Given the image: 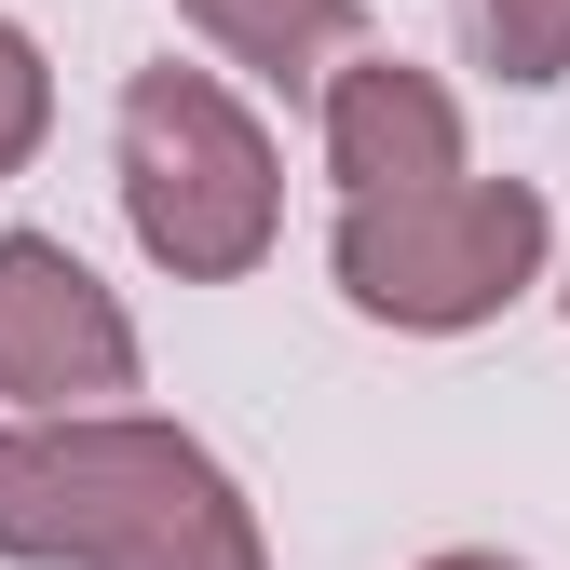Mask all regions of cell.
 <instances>
[{"instance_id": "obj_1", "label": "cell", "mask_w": 570, "mask_h": 570, "mask_svg": "<svg viewBox=\"0 0 570 570\" xmlns=\"http://www.w3.org/2000/svg\"><path fill=\"white\" fill-rule=\"evenodd\" d=\"M0 557L14 570H272L245 475L150 407L0 421Z\"/></svg>"}, {"instance_id": "obj_2", "label": "cell", "mask_w": 570, "mask_h": 570, "mask_svg": "<svg viewBox=\"0 0 570 570\" xmlns=\"http://www.w3.org/2000/svg\"><path fill=\"white\" fill-rule=\"evenodd\" d=\"M109 150H122V232L150 272L177 285H245L285 232V164H272V136L258 109L218 82V68H136L122 82V122H109Z\"/></svg>"}, {"instance_id": "obj_3", "label": "cell", "mask_w": 570, "mask_h": 570, "mask_svg": "<svg viewBox=\"0 0 570 570\" xmlns=\"http://www.w3.org/2000/svg\"><path fill=\"white\" fill-rule=\"evenodd\" d=\"M557 258V204L530 177H449V190H394V204H340L326 272L367 326L407 340H462V326H503Z\"/></svg>"}, {"instance_id": "obj_4", "label": "cell", "mask_w": 570, "mask_h": 570, "mask_svg": "<svg viewBox=\"0 0 570 570\" xmlns=\"http://www.w3.org/2000/svg\"><path fill=\"white\" fill-rule=\"evenodd\" d=\"M136 394V313L96 285L68 232H0V407L14 421H109Z\"/></svg>"}, {"instance_id": "obj_5", "label": "cell", "mask_w": 570, "mask_h": 570, "mask_svg": "<svg viewBox=\"0 0 570 570\" xmlns=\"http://www.w3.org/2000/svg\"><path fill=\"white\" fill-rule=\"evenodd\" d=\"M313 136H326L340 204H394V190L475 177L462 164V96L435 82V68H407V55H340L313 82Z\"/></svg>"}, {"instance_id": "obj_6", "label": "cell", "mask_w": 570, "mask_h": 570, "mask_svg": "<svg viewBox=\"0 0 570 570\" xmlns=\"http://www.w3.org/2000/svg\"><path fill=\"white\" fill-rule=\"evenodd\" d=\"M177 14H190L204 55H232L245 82H272V96H313L326 68L367 41V0H177Z\"/></svg>"}, {"instance_id": "obj_7", "label": "cell", "mask_w": 570, "mask_h": 570, "mask_svg": "<svg viewBox=\"0 0 570 570\" xmlns=\"http://www.w3.org/2000/svg\"><path fill=\"white\" fill-rule=\"evenodd\" d=\"M462 55L517 96L570 82V0H462Z\"/></svg>"}, {"instance_id": "obj_8", "label": "cell", "mask_w": 570, "mask_h": 570, "mask_svg": "<svg viewBox=\"0 0 570 570\" xmlns=\"http://www.w3.org/2000/svg\"><path fill=\"white\" fill-rule=\"evenodd\" d=\"M41 136H55V68H41V41L14 14H0V190L41 164Z\"/></svg>"}, {"instance_id": "obj_9", "label": "cell", "mask_w": 570, "mask_h": 570, "mask_svg": "<svg viewBox=\"0 0 570 570\" xmlns=\"http://www.w3.org/2000/svg\"><path fill=\"white\" fill-rule=\"evenodd\" d=\"M421 570H530V557H503V543H449V557H421Z\"/></svg>"}]
</instances>
